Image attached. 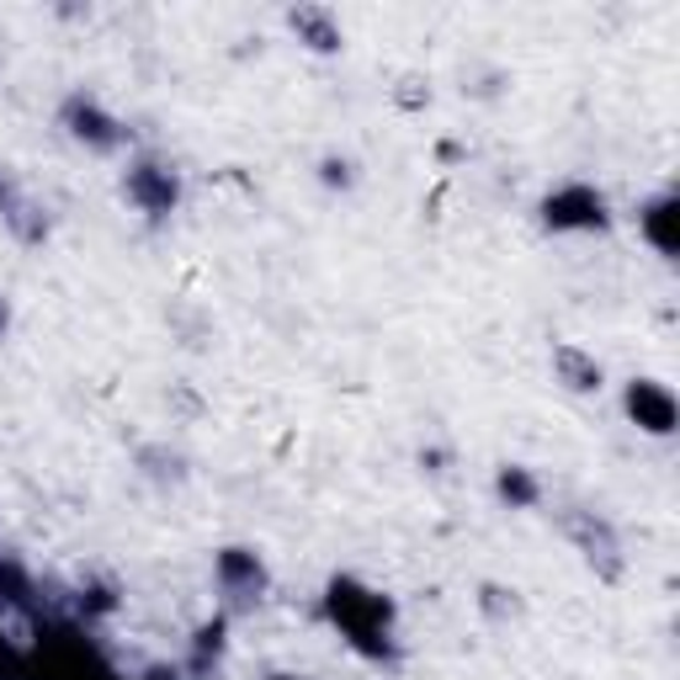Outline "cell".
I'll list each match as a JSON object with an SVG mask.
<instances>
[{
  "mask_svg": "<svg viewBox=\"0 0 680 680\" xmlns=\"http://www.w3.org/2000/svg\"><path fill=\"white\" fill-rule=\"evenodd\" d=\"M628 409L639 415L648 431H659V437H665V431L676 426V399H670L665 389H654V383H639V389L628 394Z\"/></svg>",
  "mask_w": 680,
  "mask_h": 680,
  "instance_id": "obj_1",
  "label": "cell"
},
{
  "mask_svg": "<svg viewBox=\"0 0 680 680\" xmlns=\"http://www.w3.org/2000/svg\"><path fill=\"white\" fill-rule=\"evenodd\" d=\"M500 489H505V494H516V500H532V484L521 479V474H505V479H500Z\"/></svg>",
  "mask_w": 680,
  "mask_h": 680,
  "instance_id": "obj_2",
  "label": "cell"
}]
</instances>
